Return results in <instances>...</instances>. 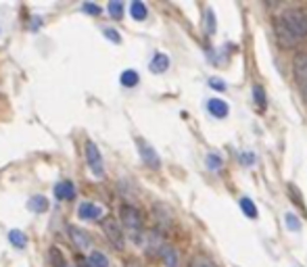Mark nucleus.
Returning <instances> with one entry per match:
<instances>
[{"mask_svg": "<svg viewBox=\"0 0 307 267\" xmlns=\"http://www.w3.org/2000/svg\"><path fill=\"white\" fill-rule=\"evenodd\" d=\"M119 217H121V223L125 232L132 236V240L136 244H142V238H144V221H142V215L140 211L132 205H121L119 207Z\"/></svg>", "mask_w": 307, "mask_h": 267, "instance_id": "1", "label": "nucleus"}, {"mask_svg": "<svg viewBox=\"0 0 307 267\" xmlns=\"http://www.w3.org/2000/svg\"><path fill=\"white\" fill-rule=\"evenodd\" d=\"M280 19L286 23V27L299 40L301 38H307V15H305L303 11H299V9H288V11H284L282 15H280Z\"/></svg>", "mask_w": 307, "mask_h": 267, "instance_id": "2", "label": "nucleus"}, {"mask_svg": "<svg viewBox=\"0 0 307 267\" xmlns=\"http://www.w3.org/2000/svg\"><path fill=\"white\" fill-rule=\"evenodd\" d=\"M103 230H105V234H107V238H109V242L113 244L117 250H121V248L125 246V238H123V234H121V228H119V223H117L113 217L103 219Z\"/></svg>", "mask_w": 307, "mask_h": 267, "instance_id": "3", "label": "nucleus"}, {"mask_svg": "<svg viewBox=\"0 0 307 267\" xmlns=\"http://www.w3.org/2000/svg\"><path fill=\"white\" fill-rule=\"evenodd\" d=\"M86 159H88V165L96 177H103L105 175V167H103V157H101V150L94 142H86Z\"/></svg>", "mask_w": 307, "mask_h": 267, "instance_id": "4", "label": "nucleus"}, {"mask_svg": "<svg viewBox=\"0 0 307 267\" xmlns=\"http://www.w3.org/2000/svg\"><path fill=\"white\" fill-rule=\"evenodd\" d=\"M136 144H138V152H140V157L146 163V167H150V169H159L161 159H159V154L155 152V148H152L150 144H146L144 140H140V138L136 140Z\"/></svg>", "mask_w": 307, "mask_h": 267, "instance_id": "5", "label": "nucleus"}, {"mask_svg": "<svg viewBox=\"0 0 307 267\" xmlns=\"http://www.w3.org/2000/svg\"><path fill=\"white\" fill-rule=\"evenodd\" d=\"M274 27H276V40L280 42L282 46H297V44H299V38L288 30L286 23H284L280 17L274 21Z\"/></svg>", "mask_w": 307, "mask_h": 267, "instance_id": "6", "label": "nucleus"}, {"mask_svg": "<svg viewBox=\"0 0 307 267\" xmlns=\"http://www.w3.org/2000/svg\"><path fill=\"white\" fill-rule=\"evenodd\" d=\"M292 73L299 86L307 88V52H299L295 59H292Z\"/></svg>", "mask_w": 307, "mask_h": 267, "instance_id": "7", "label": "nucleus"}, {"mask_svg": "<svg viewBox=\"0 0 307 267\" xmlns=\"http://www.w3.org/2000/svg\"><path fill=\"white\" fill-rule=\"evenodd\" d=\"M142 244L144 248L148 250V255H161V250L165 248V242H163V236L157 232V230H152V232H144V238H142Z\"/></svg>", "mask_w": 307, "mask_h": 267, "instance_id": "8", "label": "nucleus"}, {"mask_svg": "<svg viewBox=\"0 0 307 267\" xmlns=\"http://www.w3.org/2000/svg\"><path fill=\"white\" fill-rule=\"evenodd\" d=\"M78 215L86 221H94V219H101L103 217V209L94 203H82L78 209Z\"/></svg>", "mask_w": 307, "mask_h": 267, "instance_id": "9", "label": "nucleus"}, {"mask_svg": "<svg viewBox=\"0 0 307 267\" xmlns=\"http://www.w3.org/2000/svg\"><path fill=\"white\" fill-rule=\"evenodd\" d=\"M54 196H57L59 201H73L75 199V186L71 182H59L57 186H54Z\"/></svg>", "mask_w": 307, "mask_h": 267, "instance_id": "10", "label": "nucleus"}, {"mask_svg": "<svg viewBox=\"0 0 307 267\" xmlns=\"http://www.w3.org/2000/svg\"><path fill=\"white\" fill-rule=\"evenodd\" d=\"M69 238H71L73 244H75L80 250H84V248L90 246V238H88V234L84 232V230H80L78 226H69Z\"/></svg>", "mask_w": 307, "mask_h": 267, "instance_id": "11", "label": "nucleus"}, {"mask_svg": "<svg viewBox=\"0 0 307 267\" xmlns=\"http://www.w3.org/2000/svg\"><path fill=\"white\" fill-rule=\"evenodd\" d=\"M207 111L211 113L213 117H226L228 113H230V109H228V105L224 103V101H219V98H209L207 101Z\"/></svg>", "mask_w": 307, "mask_h": 267, "instance_id": "12", "label": "nucleus"}, {"mask_svg": "<svg viewBox=\"0 0 307 267\" xmlns=\"http://www.w3.org/2000/svg\"><path fill=\"white\" fill-rule=\"evenodd\" d=\"M167 67H170V59H167L165 54L157 52L150 61V71L152 73H163V71H167Z\"/></svg>", "mask_w": 307, "mask_h": 267, "instance_id": "13", "label": "nucleus"}, {"mask_svg": "<svg viewBox=\"0 0 307 267\" xmlns=\"http://www.w3.org/2000/svg\"><path fill=\"white\" fill-rule=\"evenodd\" d=\"M27 209L34 211V213H44V211L48 209V201H46V196H42V194L32 196L30 203H27Z\"/></svg>", "mask_w": 307, "mask_h": 267, "instance_id": "14", "label": "nucleus"}, {"mask_svg": "<svg viewBox=\"0 0 307 267\" xmlns=\"http://www.w3.org/2000/svg\"><path fill=\"white\" fill-rule=\"evenodd\" d=\"M152 213H155V217H157V223L165 230L167 226L172 223V219H170V213H167V209L163 207V205H155L152 207Z\"/></svg>", "mask_w": 307, "mask_h": 267, "instance_id": "15", "label": "nucleus"}, {"mask_svg": "<svg viewBox=\"0 0 307 267\" xmlns=\"http://www.w3.org/2000/svg\"><path fill=\"white\" fill-rule=\"evenodd\" d=\"M161 259H163L165 267H178V252H176V248H172V246L165 244V248L161 250Z\"/></svg>", "mask_w": 307, "mask_h": 267, "instance_id": "16", "label": "nucleus"}, {"mask_svg": "<svg viewBox=\"0 0 307 267\" xmlns=\"http://www.w3.org/2000/svg\"><path fill=\"white\" fill-rule=\"evenodd\" d=\"M130 13H132V17L136 21H144L146 15H148V11L144 7V3H140V0H134V3L130 5Z\"/></svg>", "mask_w": 307, "mask_h": 267, "instance_id": "17", "label": "nucleus"}, {"mask_svg": "<svg viewBox=\"0 0 307 267\" xmlns=\"http://www.w3.org/2000/svg\"><path fill=\"white\" fill-rule=\"evenodd\" d=\"M119 79H121V86H125V88H134V86H138V81H140V77H138L134 69H125Z\"/></svg>", "mask_w": 307, "mask_h": 267, "instance_id": "18", "label": "nucleus"}, {"mask_svg": "<svg viewBox=\"0 0 307 267\" xmlns=\"http://www.w3.org/2000/svg\"><path fill=\"white\" fill-rule=\"evenodd\" d=\"M239 205H241L243 213H245L249 219H257V207H255V203L251 201V199H247V196H243V199L239 201Z\"/></svg>", "mask_w": 307, "mask_h": 267, "instance_id": "19", "label": "nucleus"}, {"mask_svg": "<svg viewBox=\"0 0 307 267\" xmlns=\"http://www.w3.org/2000/svg\"><path fill=\"white\" fill-rule=\"evenodd\" d=\"M48 257H50V263H52V267H71V265L67 263V259L63 257V252H61L57 246H52V248H50Z\"/></svg>", "mask_w": 307, "mask_h": 267, "instance_id": "20", "label": "nucleus"}, {"mask_svg": "<svg viewBox=\"0 0 307 267\" xmlns=\"http://www.w3.org/2000/svg\"><path fill=\"white\" fill-rule=\"evenodd\" d=\"M88 263H90L92 267H109V259L103 255L101 250H92L90 257H88Z\"/></svg>", "mask_w": 307, "mask_h": 267, "instance_id": "21", "label": "nucleus"}, {"mask_svg": "<svg viewBox=\"0 0 307 267\" xmlns=\"http://www.w3.org/2000/svg\"><path fill=\"white\" fill-rule=\"evenodd\" d=\"M203 27H205V34H209V36H213V34H215V17H213V11H211V9H207V11H205Z\"/></svg>", "mask_w": 307, "mask_h": 267, "instance_id": "22", "label": "nucleus"}, {"mask_svg": "<svg viewBox=\"0 0 307 267\" xmlns=\"http://www.w3.org/2000/svg\"><path fill=\"white\" fill-rule=\"evenodd\" d=\"M9 240H11V244H13V246L23 248V246H25V242H27V238H25V234H23L21 230H11V232H9Z\"/></svg>", "mask_w": 307, "mask_h": 267, "instance_id": "23", "label": "nucleus"}, {"mask_svg": "<svg viewBox=\"0 0 307 267\" xmlns=\"http://www.w3.org/2000/svg\"><path fill=\"white\" fill-rule=\"evenodd\" d=\"M107 9H109V15L113 19H121L123 17V3H119V0H111Z\"/></svg>", "mask_w": 307, "mask_h": 267, "instance_id": "24", "label": "nucleus"}, {"mask_svg": "<svg viewBox=\"0 0 307 267\" xmlns=\"http://www.w3.org/2000/svg\"><path fill=\"white\" fill-rule=\"evenodd\" d=\"M190 267H217V265L205 255H197V257H192Z\"/></svg>", "mask_w": 307, "mask_h": 267, "instance_id": "25", "label": "nucleus"}, {"mask_svg": "<svg viewBox=\"0 0 307 267\" xmlns=\"http://www.w3.org/2000/svg\"><path fill=\"white\" fill-rule=\"evenodd\" d=\"M253 98H255V103L259 109H266V90H263L261 86H253Z\"/></svg>", "mask_w": 307, "mask_h": 267, "instance_id": "26", "label": "nucleus"}, {"mask_svg": "<svg viewBox=\"0 0 307 267\" xmlns=\"http://www.w3.org/2000/svg\"><path fill=\"white\" fill-rule=\"evenodd\" d=\"M284 223H286V228L292 230V232H299L301 230V221L297 215H292V213H286L284 215Z\"/></svg>", "mask_w": 307, "mask_h": 267, "instance_id": "27", "label": "nucleus"}, {"mask_svg": "<svg viewBox=\"0 0 307 267\" xmlns=\"http://www.w3.org/2000/svg\"><path fill=\"white\" fill-rule=\"evenodd\" d=\"M207 165H209V169L215 171V169H219V167H221V159L217 157V154L211 152V154H207Z\"/></svg>", "mask_w": 307, "mask_h": 267, "instance_id": "28", "label": "nucleus"}, {"mask_svg": "<svg viewBox=\"0 0 307 267\" xmlns=\"http://www.w3.org/2000/svg\"><path fill=\"white\" fill-rule=\"evenodd\" d=\"M103 34H105V38L107 40H111V42H115V44H119V42H121V38H119V34L113 30V27H105V30H103Z\"/></svg>", "mask_w": 307, "mask_h": 267, "instance_id": "29", "label": "nucleus"}, {"mask_svg": "<svg viewBox=\"0 0 307 267\" xmlns=\"http://www.w3.org/2000/svg\"><path fill=\"white\" fill-rule=\"evenodd\" d=\"M209 86H211L213 90H221V92L226 90V83H224V79H219V77H211V79H209Z\"/></svg>", "mask_w": 307, "mask_h": 267, "instance_id": "30", "label": "nucleus"}, {"mask_svg": "<svg viewBox=\"0 0 307 267\" xmlns=\"http://www.w3.org/2000/svg\"><path fill=\"white\" fill-rule=\"evenodd\" d=\"M82 9L86 11V13H90V15H99V13H101V7L99 5H92V3H84Z\"/></svg>", "mask_w": 307, "mask_h": 267, "instance_id": "31", "label": "nucleus"}, {"mask_svg": "<svg viewBox=\"0 0 307 267\" xmlns=\"http://www.w3.org/2000/svg\"><path fill=\"white\" fill-rule=\"evenodd\" d=\"M78 265H80V267H92V265L88 263V259H84V257H78Z\"/></svg>", "mask_w": 307, "mask_h": 267, "instance_id": "32", "label": "nucleus"}, {"mask_svg": "<svg viewBox=\"0 0 307 267\" xmlns=\"http://www.w3.org/2000/svg\"><path fill=\"white\" fill-rule=\"evenodd\" d=\"M243 161H245V163H251V161H253V157H251V154H245Z\"/></svg>", "mask_w": 307, "mask_h": 267, "instance_id": "33", "label": "nucleus"}, {"mask_svg": "<svg viewBox=\"0 0 307 267\" xmlns=\"http://www.w3.org/2000/svg\"><path fill=\"white\" fill-rule=\"evenodd\" d=\"M303 90H305V101H307V88H303Z\"/></svg>", "mask_w": 307, "mask_h": 267, "instance_id": "34", "label": "nucleus"}]
</instances>
